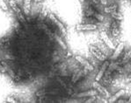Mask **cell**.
Returning a JSON list of instances; mask_svg holds the SVG:
<instances>
[{
	"label": "cell",
	"mask_w": 131,
	"mask_h": 103,
	"mask_svg": "<svg viewBox=\"0 0 131 103\" xmlns=\"http://www.w3.org/2000/svg\"><path fill=\"white\" fill-rule=\"evenodd\" d=\"M124 47H125V45L123 42H120L116 47L114 48V50H113V53L111 54V60H119L122 55L123 54V51H124Z\"/></svg>",
	"instance_id": "6"
},
{
	"label": "cell",
	"mask_w": 131,
	"mask_h": 103,
	"mask_svg": "<svg viewBox=\"0 0 131 103\" xmlns=\"http://www.w3.org/2000/svg\"><path fill=\"white\" fill-rule=\"evenodd\" d=\"M110 33L111 36L114 39H117L121 34V29H120V21L118 20H113L110 25Z\"/></svg>",
	"instance_id": "7"
},
{
	"label": "cell",
	"mask_w": 131,
	"mask_h": 103,
	"mask_svg": "<svg viewBox=\"0 0 131 103\" xmlns=\"http://www.w3.org/2000/svg\"><path fill=\"white\" fill-rule=\"evenodd\" d=\"M104 11L107 14H112L113 12H114L115 11L119 10V6L117 4H113V5H110L108 6L104 7Z\"/></svg>",
	"instance_id": "11"
},
{
	"label": "cell",
	"mask_w": 131,
	"mask_h": 103,
	"mask_svg": "<svg viewBox=\"0 0 131 103\" xmlns=\"http://www.w3.org/2000/svg\"><path fill=\"white\" fill-rule=\"evenodd\" d=\"M92 86H93V88H95V89L98 91V93L100 94H101V95L105 96L106 98H110L111 96H112V94L108 91L107 88L106 87V86H104V85H102L101 83H100V81H96V80H93V82H92Z\"/></svg>",
	"instance_id": "3"
},
{
	"label": "cell",
	"mask_w": 131,
	"mask_h": 103,
	"mask_svg": "<svg viewBox=\"0 0 131 103\" xmlns=\"http://www.w3.org/2000/svg\"><path fill=\"white\" fill-rule=\"evenodd\" d=\"M0 7L5 11H8V10H9V5H7L5 0H0Z\"/></svg>",
	"instance_id": "16"
},
{
	"label": "cell",
	"mask_w": 131,
	"mask_h": 103,
	"mask_svg": "<svg viewBox=\"0 0 131 103\" xmlns=\"http://www.w3.org/2000/svg\"><path fill=\"white\" fill-rule=\"evenodd\" d=\"M89 51L91 53H92V55L94 57V58L98 60V61L103 62L105 60H107V57H106V56L105 55L103 52L100 51L95 45H91L89 46Z\"/></svg>",
	"instance_id": "2"
},
{
	"label": "cell",
	"mask_w": 131,
	"mask_h": 103,
	"mask_svg": "<svg viewBox=\"0 0 131 103\" xmlns=\"http://www.w3.org/2000/svg\"><path fill=\"white\" fill-rule=\"evenodd\" d=\"M110 15H111V17H112L114 20H118V21H121V20L122 19V13L119 11V10L115 11L114 12H113L112 14H110Z\"/></svg>",
	"instance_id": "14"
},
{
	"label": "cell",
	"mask_w": 131,
	"mask_h": 103,
	"mask_svg": "<svg viewBox=\"0 0 131 103\" xmlns=\"http://www.w3.org/2000/svg\"><path fill=\"white\" fill-rule=\"evenodd\" d=\"M98 25L96 24H92V23H84V24H79L76 26L77 31L80 32H85V31H95L98 29Z\"/></svg>",
	"instance_id": "9"
},
{
	"label": "cell",
	"mask_w": 131,
	"mask_h": 103,
	"mask_svg": "<svg viewBox=\"0 0 131 103\" xmlns=\"http://www.w3.org/2000/svg\"><path fill=\"white\" fill-rule=\"evenodd\" d=\"M31 3H32V0H23L24 13H25L26 16L29 15V11L31 9Z\"/></svg>",
	"instance_id": "13"
},
{
	"label": "cell",
	"mask_w": 131,
	"mask_h": 103,
	"mask_svg": "<svg viewBox=\"0 0 131 103\" xmlns=\"http://www.w3.org/2000/svg\"><path fill=\"white\" fill-rule=\"evenodd\" d=\"M94 45H95L97 47H98L99 49L100 50V51L103 52V53L106 56V57H109V56H111V54H112V53H110V52H112V50H110L109 48L107 47V46L105 45L103 42H102L101 39H100V42H98V43L94 44Z\"/></svg>",
	"instance_id": "10"
},
{
	"label": "cell",
	"mask_w": 131,
	"mask_h": 103,
	"mask_svg": "<svg viewBox=\"0 0 131 103\" xmlns=\"http://www.w3.org/2000/svg\"><path fill=\"white\" fill-rule=\"evenodd\" d=\"M109 63H110V61L108 60L101 62V66H100V70H99V72H97V74L95 75V80H96V81H100V80H101L102 77L104 76L105 72H106V69H107L108 66H109Z\"/></svg>",
	"instance_id": "8"
},
{
	"label": "cell",
	"mask_w": 131,
	"mask_h": 103,
	"mask_svg": "<svg viewBox=\"0 0 131 103\" xmlns=\"http://www.w3.org/2000/svg\"><path fill=\"white\" fill-rule=\"evenodd\" d=\"M75 60L78 63L80 64V66L84 69H86L88 72H92L94 70V66L92 65L88 60H86L85 58H84L83 56L80 55H76Z\"/></svg>",
	"instance_id": "4"
},
{
	"label": "cell",
	"mask_w": 131,
	"mask_h": 103,
	"mask_svg": "<svg viewBox=\"0 0 131 103\" xmlns=\"http://www.w3.org/2000/svg\"><path fill=\"white\" fill-rule=\"evenodd\" d=\"M55 39L56 40V42L58 43V45H59L62 48V50H64V51H67V49H68L67 45L65 44L64 40L62 39V38L61 37V35H58V34H56V35L55 36Z\"/></svg>",
	"instance_id": "12"
},
{
	"label": "cell",
	"mask_w": 131,
	"mask_h": 103,
	"mask_svg": "<svg viewBox=\"0 0 131 103\" xmlns=\"http://www.w3.org/2000/svg\"><path fill=\"white\" fill-rule=\"evenodd\" d=\"M100 39H101L102 42L107 46L108 48H109L110 50H114V48L116 47L115 46V44L114 43V41H113V39H111V38L108 36L107 32H105V31H102L100 32Z\"/></svg>",
	"instance_id": "5"
},
{
	"label": "cell",
	"mask_w": 131,
	"mask_h": 103,
	"mask_svg": "<svg viewBox=\"0 0 131 103\" xmlns=\"http://www.w3.org/2000/svg\"><path fill=\"white\" fill-rule=\"evenodd\" d=\"M94 18L98 22H103L105 20V17L103 14H101V12L100 11H96L95 14H94Z\"/></svg>",
	"instance_id": "15"
},
{
	"label": "cell",
	"mask_w": 131,
	"mask_h": 103,
	"mask_svg": "<svg viewBox=\"0 0 131 103\" xmlns=\"http://www.w3.org/2000/svg\"><path fill=\"white\" fill-rule=\"evenodd\" d=\"M128 78H129V79H130V80H131V76H129V77H128Z\"/></svg>",
	"instance_id": "17"
},
{
	"label": "cell",
	"mask_w": 131,
	"mask_h": 103,
	"mask_svg": "<svg viewBox=\"0 0 131 103\" xmlns=\"http://www.w3.org/2000/svg\"><path fill=\"white\" fill-rule=\"evenodd\" d=\"M48 19L52 22L54 25H56V27L57 28V30L60 32V35L62 36V37H65L66 34H67V28L61 20L58 19L54 13H48Z\"/></svg>",
	"instance_id": "1"
}]
</instances>
